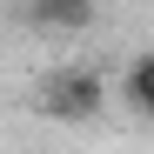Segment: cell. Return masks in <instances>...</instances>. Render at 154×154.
Returning <instances> with one entry per match:
<instances>
[{"label": "cell", "instance_id": "obj_1", "mask_svg": "<svg viewBox=\"0 0 154 154\" xmlns=\"http://www.w3.org/2000/svg\"><path fill=\"white\" fill-rule=\"evenodd\" d=\"M127 100H134L141 114H154V54L134 60V74H127Z\"/></svg>", "mask_w": 154, "mask_h": 154}]
</instances>
